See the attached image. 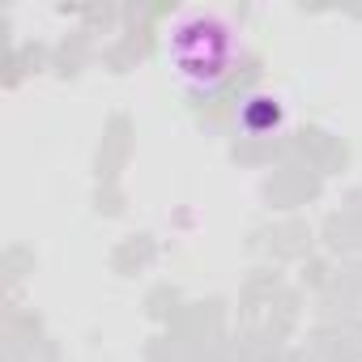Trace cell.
Segmentation results:
<instances>
[{"mask_svg": "<svg viewBox=\"0 0 362 362\" xmlns=\"http://www.w3.org/2000/svg\"><path fill=\"white\" fill-rule=\"evenodd\" d=\"M166 60L192 90L214 94L235 73L239 35L218 13H188V18H179L170 26V35H166Z\"/></svg>", "mask_w": 362, "mask_h": 362, "instance_id": "obj_1", "label": "cell"}, {"mask_svg": "<svg viewBox=\"0 0 362 362\" xmlns=\"http://www.w3.org/2000/svg\"><path fill=\"white\" fill-rule=\"evenodd\" d=\"M281 124V103L269 98V94H256L243 103V128L247 132H273Z\"/></svg>", "mask_w": 362, "mask_h": 362, "instance_id": "obj_2", "label": "cell"}]
</instances>
